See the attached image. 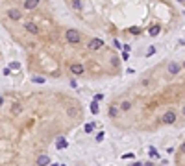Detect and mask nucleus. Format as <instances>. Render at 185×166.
Returning a JSON list of instances; mask_svg holds the SVG:
<instances>
[{"instance_id": "obj_24", "label": "nucleus", "mask_w": 185, "mask_h": 166, "mask_svg": "<svg viewBox=\"0 0 185 166\" xmlns=\"http://www.w3.org/2000/svg\"><path fill=\"white\" fill-rule=\"evenodd\" d=\"M183 66H185V63H183Z\"/></svg>"}, {"instance_id": "obj_18", "label": "nucleus", "mask_w": 185, "mask_h": 166, "mask_svg": "<svg viewBox=\"0 0 185 166\" xmlns=\"http://www.w3.org/2000/svg\"><path fill=\"white\" fill-rule=\"evenodd\" d=\"M130 31H132V33H139L141 30H139V28H130Z\"/></svg>"}, {"instance_id": "obj_17", "label": "nucleus", "mask_w": 185, "mask_h": 166, "mask_svg": "<svg viewBox=\"0 0 185 166\" xmlns=\"http://www.w3.org/2000/svg\"><path fill=\"white\" fill-rule=\"evenodd\" d=\"M150 155H152V157H156V155H157V151H156V148H150Z\"/></svg>"}, {"instance_id": "obj_20", "label": "nucleus", "mask_w": 185, "mask_h": 166, "mask_svg": "<svg viewBox=\"0 0 185 166\" xmlns=\"http://www.w3.org/2000/svg\"><path fill=\"white\" fill-rule=\"evenodd\" d=\"M182 151H183V153H185V144H183V146H182Z\"/></svg>"}, {"instance_id": "obj_22", "label": "nucleus", "mask_w": 185, "mask_h": 166, "mask_svg": "<svg viewBox=\"0 0 185 166\" xmlns=\"http://www.w3.org/2000/svg\"><path fill=\"white\" fill-rule=\"evenodd\" d=\"M52 166H57V164H52Z\"/></svg>"}, {"instance_id": "obj_15", "label": "nucleus", "mask_w": 185, "mask_h": 166, "mask_svg": "<svg viewBox=\"0 0 185 166\" xmlns=\"http://www.w3.org/2000/svg\"><path fill=\"white\" fill-rule=\"evenodd\" d=\"M109 116H111V118L117 116V109H115V107H109Z\"/></svg>"}, {"instance_id": "obj_10", "label": "nucleus", "mask_w": 185, "mask_h": 166, "mask_svg": "<svg viewBox=\"0 0 185 166\" xmlns=\"http://www.w3.org/2000/svg\"><path fill=\"white\" fill-rule=\"evenodd\" d=\"M168 70H170V74H178L180 66H178V65H170V66H168Z\"/></svg>"}, {"instance_id": "obj_23", "label": "nucleus", "mask_w": 185, "mask_h": 166, "mask_svg": "<svg viewBox=\"0 0 185 166\" xmlns=\"http://www.w3.org/2000/svg\"><path fill=\"white\" fill-rule=\"evenodd\" d=\"M61 166H65V164H61Z\"/></svg>"}, {"instance_id": "obj_3", "label": "nucleus", "mask_w": 185, "mask_h": 166, "mask_svg": "<svg viewBox=\"0 0 185 166\" xmlns=\"http://www.w3.org/2000/svg\"><path fill=\"white\" fill-rule=\"evenodd\" d=\"M24 30L28 31V33H31V35H37L39 33V26L35 24V22H31V21H26L24 22Z\"/></svg>"}, {"instance_id": "obj_16", "label": "nucleus", "mask_w": 185, "mask_h": 166, "mask_svg": "<svg viewBox=\"0 0 185 166\" xmlns=\"http://www.w3.org/2000/svg\"><path fill=\"white\" fill-rule=\"evenodd\" d=\"M93 127H94V124H87V125H85V131L91 133V131H93Z\"/></svg>"}, {"instance_id": "obj_19", "label": "nucleus", "mask_w": 185, "mask_h": 166, "mask_svg": "<svg viewBox=\"0 0 185 166\" xmlns=\"http://www.w3.org/2000/svg\"><path fill=\"white\" fill-rule=\"evenodd\" d=\"M133 166H143V164H141V163H135V164H133Z\"/></svg>"}, {"instance_id": "obj_11", "label": "nucleus", "mask_w": 185, "mask_h": 166, "mask_svg": "<svg viewBox=\"0 0 185 166\" xmlns=\"http://www.w3.org/2000/svg\"><path fill=\"white\" fill-rule=\"evenodd\" d=\"M157 33H159V26H152L150 28V35H154V37H156Z\"/></svg>"}, {"instance_id": "obj_21", "label": "nucleus", "mask_w": 185, "mask_h": 166, "mask_svg": "<svg viewBox=\"0 0 185 166\" xmlns=\"http://www.w3.org/2000/svg\"><path fill=\"white\" fill-rule=\"evenodd\" d=\"M182 113H183V116H185V107H183V109H182Z\"/></svg>"}, {"instance_id": "obj_4", "label": "nucleus", "mask_w": 185, "mask_h": 166, "mask_svg": "<svg viewBox=\"0 0 185 166\" xmlns=\"http://www.w3.org/2000/svg\"><path fill=\"white\" fill-rule=\"evenodd\" d=\"M161 122H163V124H174L176 122V113L174 111H167V113L163 114V118H161Z\"/></svg>"}, {"instance_id": "obj_8", "label": "nucleus", "mask_w": 185, "mask_h": 166, "mask_svg": "<svg viewBox=\"0 0 185 166\" xmlns=\"http://www.w3.org/2000/svg\"><path fill=\"white\" fill-rule=\"evenodd\" d=\"M48 163H50L48 155H41V157H39V159H37V166H46Z\"/></svg>"}, {"instance_id": "obj_13", "label": "nucleus", "mask_w": 185, "mask_h": 166, "mask_svg": "<svg viewBox=\"0 0 185 166\" xmlns=\"http://www.w3.org/2000/svg\"><path fill=\"white\" fill-rule=\"evenodd\" d=\"M91 111H93V113H94V114H96V113H98V104H96V100H94V102H93V104H91Z\"/></svg>"}, {"instance_id": "obj_2", "label": "nucleus", "mask_w": 185, "mask_h": 166, "mask_svg": "<svg viewBox=\"0 0 185 166\" xmlns=\"http://www.w3.org/2000/svg\"><path fill=\"white\" fill-rule=\"evenodd\" d=\"M6 17L9 19V21H22V11H19L17 7H9Z\"/></svg>"}, {"instance_id": "obj_9", "label": "nucleus", "mask_w": 185, "mask_h": 166, "mask_svg": "<svg viewBox=\"0 0 185 166\" xmlns=\"http://www.w3.org/2000/svg\"><path fill=\"white\" fill-rule=\"evenodd\" d=\"M57 149H63V148H67V140H65V138H63V137H59V138H57Z\"/></svg>"}, {"instance_id": "obj_1", "label": "nucleus", "mask_w": 185, "mask_h": 166, "mask_svg": "<svg viewBox=\"0 0 185 166\" xmlns=\"http://www.w3.org/2000/svg\"><path fill=\"white\" fill-rule=\"evenodd\" d=\"M67 41L69 42H72V44H78V42L81 41V33L78 30H67Z\"/></svg>"}, {"instance_id": "obj_5", "label": "nucleus", "mask_w": 185, "mask_h": 166, "mask_svg": "<svg viewBox=\"0 0 185 166\" xmlns=\"http://www.w3.org/2000/svg\"><path fill=\"white\" fill-rule=\"evenodd\" d=\"M104 46V41L102 39H91L89 41V50H98V48H102Z\"/></svg>"}, {"instance_id": "obj_6", "label": "nucleus", "mask_w": 185, "mask_h": 166, "mask_svg": "<svg viewBox=\"0 0 185 166\" xmlns=\"http://www.w3.org/2000/svg\"><path fill=\"white\" fill-rule=\"evenodd\" d=\"M39 2H41V0H26V2L22 4V6H24V9H28V11H33L35 7L39 6Z\"/></svg>"}, {"instance_id": "obj_14", "label": "nucleus", "mask_w": 185, "mask_h": 166, "mask_svg": "<svg viewBox=\"0 0 185 166\" xmlns=\"http://www.w3.org/2000/svg\"><path fill=\"white\" fill-rule=\"evenodd\" d=\"M72 7H74V9H80V7H81V2H80V0H74V2H72Z\"/></svg>"}, {"instance_id": "obj_7", "label": "nucleus", "mask_w": 185, "mask_h": 166, "mask_svg": "<svg viewBox=\"0 0 185 166\" xmlns=\"http://www.w3.org/2000/svg\"><path fill=\"white\" fill-rule=\"evenodd\" d=\"M83 65H80V63H74V65H70V72L72 74H78V76H80V74H83Z\"/></svg>"}, {"instance_id": "obj_12", "label": "nucleus", "mask_w": 185, "mask_h": 166, "mask_svg": "<svg viewBox=\"0 0 185 166\" xmlns=\"http://www.w3.org/2000/svg\"><path fill=\"white\" fill-rule=\"evenodd\" d=\"M130 107H132V104H130V102H124V104L120 105V109H122V111H130Z\"/></svg>"}]
</instances>
